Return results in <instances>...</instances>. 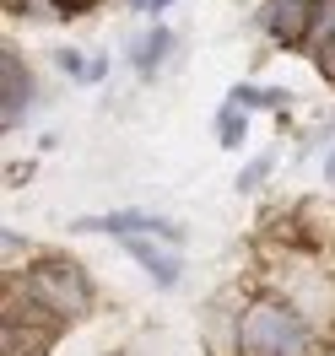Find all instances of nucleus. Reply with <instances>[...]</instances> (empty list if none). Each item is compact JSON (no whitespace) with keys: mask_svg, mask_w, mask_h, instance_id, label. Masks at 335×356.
<instances>
[{"mask_svg":"<svg viewBox=\"0 0 335 356\" xmlns=\"http://www.w3.org/2000/svg\"><path fill=\"white\" fill-rule=\"evenodd\" d=\"M303 346V318L281 302H260L249 308L244 330H238V351L244 356H292Z\"/></svg>","mask_w":335,"mask_h":356,"instance_id":"obj_1","label":"nucleus"},{"mask_svg":"<svg viewBox=\"0 0 335 356\" xmlns=\"http://www.w3.org/2000/svg\"><path fill=\"white\" fill-rule=\"evenodd\" d=\"M319 6H325V0H265V33L281 38V44L303 38V33H313Z\"/></svg>","mask_w":335,"mask_h":356,"instance_id":"obj_2","label":"nucleus"},{"mask_svg":"<svg viewBox=\"0 0 335 356\" xmlns=\"http://www.w3.org/2000/svg\"><path fill=\"white\" fill-rule=\"evenodd\" d=\"M81 232H162V238H173L179 227L162 222V216H146V211H114V216H87V222H76Z\"/></svg>","mask_w":335,"mask_h":356,"instance_id":"obj_3","label":"nucleus"},{"mask_svg":"<svg viewBox=\"0 0 335 356\" xmlns=\"http://www.w3.org/2000/svg\"><path fill=\"white\" fill-rule=\"evenodd\" d=\"M27 97H33V81H27V65L17 54H6V81H0V113H6V124H17L27 113Z\"/></svg>","mask_w":335,"mask_h":356,"instance_id":"obj_4","label":"nucleus"},{"mask_svg":"<svg viewBox=\"0 0 335 356\" xmlns=\"http://www.w3.org/2000/svg\"><path fill=\"white\" fill-rule=\"evenodd\" d=\"M313 54H319V65H325V76H335V0H325L319 6V17H313V33H309Z\"/></svg>","mask_w":335,"mask_h":356,"instance_id":"obj_5","label":"nucleus"},{"mask_svg":"<svg viewBox=\"0 0 335 356\" xmlns=\"http://www.w3.org/2000/svg\"><path fill=\"white\" fill-rule=\"evenodd\" d=\"M125 254H130L135 265H146L157 281H162V286H173V281H179V265H173L168 254H157L152 243H141V238H125Z\"/></svg>","mask_w":335,"mask_h":356,"instance_id":"obj_6","label":"nucleus"},{"mask_svg":"<svg viewBox=\"0 0 335 356\" xmlns=\"http://www.w3.org/2000/svg\"><path fill=\"white\" fill-rule=\"evenodd\" d=\"M60 65H65L70 76H76V81H98V76L109 70V60H103V54H98V60H81L76 49H60Z\"/></svg>","mask_w":335,"mask_h":356,"instance_id":"obj_7","label":"nucleus"},{"mask_svg":"<svg viewBox=\"0 0 335 356\" xmlns=\"http://www.w3.org/2000/svg\"><path fill=\"white\" fill-rule=\"evenodd\" d=\"M217 135H222V146H244V108H238V103H227V108H222Z\"/></svg>","mask_w":335,"mask_h":356,"instance_id":"obj_8","label":"nucleus"},{"mask_svg":"<svg viewBox=\"0 0 335 356\" xmlns=\"http://www.w3.org/2000/svg\"><path fill=\"white\" fill-rule=\"evenodd\" d=\"M168 44H173V38H168V27H157L152 38H146V49H135V65H141V70H152L157 60L168 54Z\"/></svg>","mask_w":335,"mask_h":356,"instance_id":"obj_9","label":"nucleus"},{"mask_svg":"<svg viewBox=\"0 0 335 356\" xmlns=\"http://www.w3.org/2000/svg\"><path fill=\"white\" fill-rule=\"evenodd\" d=\"M162 6H168V0H146V11H162Z\"/></svg>","mask_w":335,"mask_h":356,"instance_id":"obj_10","label":"nucleus"},{"mask_svg":"<svg viewBox=\"0 0 335 356\" xmlns=\"http://www.w3.org/2000/svg\"><path fill=\"white\" fill-rule=\"evenodd\" d=\"M330 178H335V156H330Z\"/></svg>","mask_w":335,"mask_h":356,"instance_id":"obj_11","label":"nucleus"}]
</instances>
